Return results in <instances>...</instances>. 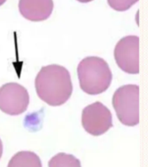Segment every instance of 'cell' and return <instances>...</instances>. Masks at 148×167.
<instances>
[{
    "instance_id": "cell-11",
    "label": "cell",
    "mask_w": 148,
    "mask_h": 167,
    "mask_svg": "<svg viewBox=\"0 0 148 167\" xmlns=\"http://www.w3.org/2000/svg\"><path fill=\"white\" fill-rule=\"evenodd\" d=\"M2 154H3V143L0 139V159L2 157Z\"/></svg>"
},
{
    "instance_id": "cell-8",
    "label": "cell",
    "mask_w": 148,
    "mask_h": 167,
    "mask_svg": "<svg viewBox=\"0 0 148 167\" xmlns=\"http://www.w3.org/2000/svg\"><path fill=\"white\" fill-rule=\"evenodd\" d=\"M7 167H43L40 158L34 152L23 151L16 153Z\"/></svg>"
},
{
    "instance_id": "cell-12",
    "label": "cell",
    "mask_w": 148,
    "mask_h": 167,
    "mask_svg": "<svg viewBox=\"0 0 148 167\" xmlns=\"http://www.w3.org/2000/svg\"><path fill=\"white\" fill-rule=\"evenodd\" d=\"M77 1L80 2V3H89V2H91L93 0H77Z\"/></svg>"
},
{
    "instance_id": "cell-5",
    "label": "cell",
    "mask_w": 148,
    "mask_h": 167,
    "mask_svg": "<svg viewBox=\"0 0 148 167\" xmlns=\"http://www.w3.org/2000/svg\"><path fill=\"white\" fill-rule=\"evenodd\" d=\"M30 104L28 91L17 83H7L0 87V110L10 116L24 113Z\"/></svg>"
},
{
    "instance_id": "cell-6",
    "label": "cell",
    "mask_w": 148,
    "mask_h": 167,
    "mask_svg": "<svg viewBox=\"0 0 148 167\" xmlns=\"http://www.w3.org/2000/svg\"><path fill=\"white\" fill-rule=\"evenodd\" d=\"M82 124L88 133L93 136L102 135L113 127L112 113L102 103L95 102L83 109Z\"/></svg>"
},
{
    "instance_id": "cell-1",
    "label": "cell",
    "mask_w": 148,
    "mask_h": 167,
    "mask_svg": "<svg viewBox=\"0 0 148 167\" xmlns=\"http://www.w3.org/2000/svg\"><path fill=\"white\" fill-rule=\"evenodd\" d=\"M35 87L38 97L50 106L65 104L73 92L69 71L58 64L42 67L36 77Z\"/></svg>"
},
{
    "instance_id": "cell-4",
    "label": "cell",
    "mask_w": 148,
    "mask_h": 167,
    "mask_svg": "<svg viewBox=\"0 0 148 167\" xmlns=\"http://www.w3.org/2000/svg\"><path fill=\"white\" fill-rule=\"evenodd\" d=\"M114 58L118 66L128 74L140 72V38L127 36L121 38L114 49Z\"/></svg>"
},
{
    "instance_id": "cell-7",
    "label": "cell",
    "mask_w": 148,
    "mask_h": 167,
    "mask_svg": "<svg viewBox=\"0 0 148 167\" xmlns=\"http://www.w3.org/2000/svg\"><path fill=\"white\" fill-rule=\"evenodd\" d=\"M18 9L27 20L40 22L48 19L54 9L53 0H19Z\"/></svg>"
},
{
    "instance_id": "cell-3",
    "label": "cell",
    "mask_w": 148,
    "mask_h": 167,
    "mask_svg": "<svg viewBox=\"0 0 148 167\" xmlns=\"http://www.w3.org/2000/svg\"><path fill=\"white\" fill-rule=\"evenodd\" d=\"M118 119L127 126L140 123V86L126 85L116 90L112 99Z\"/></svg>"
},
{
    "instance_id": "cell-13",
    "label": "cell",
    "mask_w": 148,
    "mask_h": 167,
    "mask_svg": "<svg viewBox=\"0 0 148 167\" xmlns=\"http://www.w3.org/2000/svg\"><path fill=\"white\" fill-rule=\"evenodd\" d=\"M5 2H6V0H0V6L3 5Z\"/></svg>"
},
{
    "instance_id": "cell-10",
    "label": "cell",
    "mask_w": 148,
    "mask_h": 167,
    "mask_svg": "<svg viewBox=\"0 0 148 167\" xmlns=\"http://www.w3.org/2000/svg\"><path fill=\"white\" fill-rule=\"evenodd\" d=\"M139 0H107L109 6L117 11H125L130 9Z\"/></svg>"
},
{
    "instance_id": "cell-2",
    "label": "cell",
    "mask_w": 148,
    "mask_h": 167,
    "mask_svg": "<svg viewBox=\"0 0 148 167\" xmlns=\"http://www.w3.org/2000/svg\"><path fill=\"white\" fill-rule=\"evenodd\" d=\"M81 89L89 95L106 92L111 85L113 74L108 64L99 57H87L77 66Z\"/></svg>"
},
{
    "instance_id": "cell-9",
    "label": "cell",
    "mask_w": 148,
    "mask_h": 167,
    "mask_svg": "<svg viewBox=\"0 0 148 167\" xmlns=\"http://www.w3.org/2000/svg\"><path fill=\"white\" fill-rule=\"evenodd\" d=\"M49 167H82V166L81 161L75 156L61 152L51 158Z\"/></svg>"
}]
</instances>
